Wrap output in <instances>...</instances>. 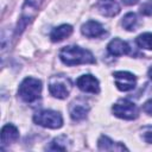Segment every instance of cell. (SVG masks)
Returning a JSON list of instances; mask_svg holds the SVG:
<instances>
[{
    "instance_id": "6da1fadb",
    "label": "cell",
    "mask_w": 152,
    "mask_h": 152,
    "mask_svg": "<svg viewBox=\"0 0 152 152\" xmlns=\"http://www.w3.org/2000/svg\"><path fill=\"white\" fill-rule=\"evenodd\" d=\"M59 58L65 65L69 66L80 64H94L96 62L94 55L89 50L74 45L64 46L59 52Z\"/></svg>"
},
{
    "instance_id": "7a4b0ae2",
    "label": "cell",
    "mask_w": 152,
    "mask_h": 152,
    "mask_svg": "<svg viewBox=\"0 0 152 152\" xmlns=\"http://www.w3.org/2000/svg\"><path fill=\"white\" fill-rule=\"evenodd\" d=\"M42 93V82L34 77H26L19 86L18 94L20 99L26 103H33L38 101Z\"/></svg>"
},
{
    "instance_id": "3957f363",
    "label": "cell",
    "mask_w": 152,
    "mask_h": 152,
    "mask_svg": "<svg viewBox=\"0 0 152 152\" xmlns=\"http://www.w3.org/2000/svg\"><path fill=\"white\" fill-rule=\"evenodd\" d=\"M33 121L43 127L46 128H59L63 125V118L58 112L51 110V109H45V110H39L33 115Z\"/></svg>"
},
{
    "instance_id": "277c9868",
    "label": "cell",
    "mask_w": 152,
    "mask_h": 152,
    "mask_svg": "<svg viewBox=\"0 0 152 152\" xmlns=\"http://www.w3.org/2000/svg\"><path fill=\"white\" fill-rule=\"evenodd\" d=\"M112 110L115 116L125 120H134L139 115L138 107L129 100H119L113 104Z\"/></svg>"
},
{
    "instance_id": "5b68a950",
    "label": "cell",
    "mask_w": 152,
    "mask_h": 152,
    "mask_svg": "<svg viewBox=\"0 0 152 152\" xmlns=\"http://www.w3.org/2000/svg\"><path fill=\"white\" fill-rule=\"evenodd\" d=\"M50 94L57 99H65L69 96L71 90V82L64 76H53L50 78L49 83Z\"/></svg>"
},
{
    "instance_id": "8992f818",
    "label": "cell",
    "mask_w": 152,
    "mask_h": 152,
    "mask_svg": "<svg viewBox=\"0 0 152 152\" xmlns=\"http://www.w3.org/2000/svg\"><path fill=\"white\" fill-rule=\"evenodd\" d=\"M43 0H26L23 7V14L17 26V34L21 33V31L26 27V25L34 18L38 8L40 7Z\"/></svg>"
},
{
    "instance_id": "52a82bcc",
    "label": "cell",
    "mask_w": 152,
    "mask_h": 152,
    "mask_svg": "<svg viewBox=\"0 0 152 152\" xmlns=\"http://www.w3.org/2000/svg\"><path fill=\"white\" fill-rule=\"evenodd\" d=\"M115 80V86L121 91H129L134 89L137 84V78L133 74L128 71H115L113 74Z\"/></svg>"
},
{
    "instance_id": "ba28073f",
    "label": "cell",
    "mask_w": 152,
    "mask_h": 152,
    "mask_svg": "<svg viewBox=\"0 0 152 152\" xmlns=\"http://www.w3.org/2000/svg\"><path fill=\"white\" fill-rule=\"evenodd\" d=\"M76 86L84 93H90V94H97L100 91V84L97 78H95L93 75H82L77 78Z\"/></svg>"
},
{
    "instance_id": "9c48e42d",
    "label": "cell",
    "mask_w": 152,
    "mask_h": 152,
    "mask_svg": "<svg viewBox=\"0 0 152 152\" xmlns=\"http://www.w3.org/2000/svg\"><path fill=\"white\" fill-rule=\"evenodd\" d=\"M81 32L83 36L88 38H96V37H101L102 34H104V28L99 21L88 20L86 24L82 25Z\"/></svg>"
},
{
    "instance_id": "30bf717a",
    "label": "cell",
    "mask_w": 152,
    "mask_h": 152,
    "mask_svg": "<svg viewBox=\"0 0 152 152\" xmlns=\"http://www.w3.org/2000/svg\"><path fill=\"white\" fill-rule=\"evenodd\" d=\"M107 50H108V52H109L112 56H116V57H118V56H124V55L129 53L131 48H129V45H128L126 42H124L122 39H120V38H114V39H112V40L108 43Z\"/></svg>"
},
{
    "instance_id": "8fae6325",
    "label": "cell",
    "mask_w": 152,
    "mask_h": 152,
    "mask_svg": "<svg viewBox=\"0 0 152 152\" xmlns=\"http://www.w3.org/2000/svg\"><path fill=\"white\" fill-rule=\"evenodd\" d=\"M88 112H89V106L82 100H76L70 106V116L74 121L83 120L87 116Z\"/></svg>"
},
{
    "instance_id": "7c38bea8",
    "label": "cell",
    "mask_w": 152,
    "mask_h": 152,
    "mask_svg": "<svg viewBox=\"0 0 152 152\" xmlns=\"http://www.w3.org/2000/svg\"><path fill=\"white\" fill-rule=\"evenodd\" d=\"M97 10L106 17H114L120 12V6L116 0H99Z\"/></svg>"
},
{
    "instance_id": "4fadbf2b",
    "label": "cell",
    "mask_w": 152,
    "mask_h": 152,
    "mask_svg": "<svg viewBox=\"0 0 152 152\" xmlns=\"http://www.w3.org/2000/svg\"><path fill=\"white\" fill-rule=\"evenodd\" d=\"M19 138V131L15 126L12 124H7L1 129V145L6 146L14 141H17Z\"/></svg>"
},
{
    "instance_id": "5bb4252c",
    "label": "cell",
    "mask_w": 152,
    "mask_h": 152,
    "mask_svg": "<svg viewBox=\"0 0 152 152\" xmlns=\"http://www.w3.org/2000/svg\"><path fill=\"white\" fill-rule=\"evenodd\" d=\"M97 147H99L100 151H124V150H127L125 147V145L113 141L107 135H101L100 137V139L97 141Z\"/></svg>"
},
{
    "instance_id": "9a60e30c",
    "label": "cell",
    "mask_w": 152,
    "mask_h": 152,
    "mask_svg": "<svg viewBox=\"0 0 152 152\" xmlns=\"http://www.w3.org/2000/svg\"><path fill=\"white\" fill-rule=\"evenodd\" d=\"M72 33V26L69 25V24H63V25H59L57 27H55L51 33H50V39L52 42H61L63 40L64 38L69 37L70 34Z\"/></svg>"
},
{
    "instance_id": "2e32d148",
    "label": "cell",
    "mask_w": 152,
    "mask_h": 152,
    "mask_svg": "<svg viewBox=\"0 0 152 152\" xmlns=\"http://www.w3.org/2000/svg\"><path fill=\"white\" fill-rule=\"evenodd\" d=\"M121 24H122L124 28H126L127 31H134L137 28V26H138V18H137V15L134 13L129 12V13L124 15Z\"/></svg>"
},
{
    "instance_id": "e0dca14e",
    "label": "cell",
    "mask_w": 152,
    "mask_h": 152,
    "mask_svg": "<svg viewBox=\"0 0 152 152\" xmlns=\"http://www.w3.org/2000/svg\"><path fill=\"white\" fill-rule=\"evenodd\" d=\"M135 43L141 49L152 50V33L151 32H145V33L139 34L135 39Z\"/></svg>"
},
{
    "instance_id": "ac0fdd59",
    "label": "cell",
    "mask_w": 152,
    "mask_h": 152,
    "mask_svg": "<svg viewBox=\"0 0 152 152\" xmlns=\"http://www.w3.org/2000/svg\"><path fill=\"white\" fill-rule=\"evenodd\" d=\"M66 141H68V138L65 135L57 137L50 142V145L46 147V150H50V151H65L66 150Z\"/></svg>"
},
{
    "instance_id": "d6986e66",
    "label": "cell",
    "mask_w": 152,
    "mask_h": 152,
    "mask_svg": "<svg viewBox=\"0 0 152 152\" xmlns=\"http://www.w3.org/2000/svg\"><path fill=\"white\" fill-rule=\"evenodd\" d=\"M140 13L147 17H152V0L146 1L140 6Z\"/></svg>"
},
{
    "instance_id": "ffe728a7",
    "label": "cell",
    "mask_w": 152,
    "mask_h": 152,
    "mask_svg": "<svg viewBox=\"0 0 152 152\" xmlns=\"http://www.w3.org/2000/svg\"><path fill=\"white\" fill-rule=\"evenodd\" d=\"M141 132H142V133H141L142 139H144L146 142L152 144V126H145V127H142Z\"/></svg>"
},
{
    "instance_id": "44dd1931",
    "label": "cell",
    "mask_w": 152,
    "mask_h": 152,
    "mask_svg": "<svg viewBox=\"0 0 152 152\" xmlns=\"http://www.w3.org/2000/svg\"><path fill=\"white\" fill-rule=\"evenodd\" d=\"M142 110H144L146 114L152 115V99L148 100V101H146V102L142 104Z\"/></svg>"
},
{
    "instance_id": "7402d4cb",
    "label": "cell",
    "mask_w": 152,
    "mask_h": 152,
    "mask_svg": "<svg viewBox=\"0 0 152 152\" xmlns=\"http://www.w3.org/2000/svg\"><path fill=\"white\" fill-rule=\"evenodd\" d=\"M139 0H122V2L125 4V5H128V6H131V5H134V4H137Z\"/></svg>"
},
{
    "instance_id": "603a6c76",
    "label": "cell",
    "mask_w": 152,
    "mask_h": 152,
    "mask_svg": "<svg viewBox=\"0 0 152 152\" xmlns=\"http://www.w3.org/2000/svg\"><path fill=\"white\" fill-rule=\"evenodd\" d=\"M147 74H148V77L152 80V65L150 66V69H148V72H147Z\"/></svg>"
}]
</instances>
